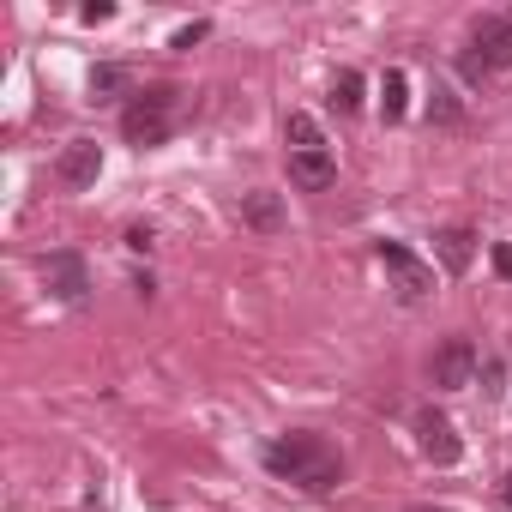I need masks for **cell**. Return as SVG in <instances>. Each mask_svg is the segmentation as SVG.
<instances>
[{"label": "cell", "mask_w": 512, "mask_h": 512, "mask_svg": "<svg viewBox=\"0 0 512 512\" xmlns=\"http://www.w3.org/2000/svg\"><path fill=\"white\" fill-rule=\"evenodd\" d=\"M266 470L302 482L308 494H326V488H338V476H344L338 452H332L320 434H284V440H272V446H266Z\"/></svg>", "instance_id": "cell-1"}, {"label": "cell", "mask_w": 512, "mask_h": 512, "mask_svg": "<svg viewBox=\"0 0 512 512\" xmlns=\"http://www.w3.org/2000/svg\"><path fill=\"white\" fill-rule=\"evenodd\" d=\"M55 169H61V181H67V187H91V181L103 175V145H97V139H73V145L61 151V163H55Z\"/></svg>", "instance_id": "cell-7"}, {"label": "cell", "mask_w": 512, "mask_h": 512, "mask_svg": "<svg viewBox=\"0 0 512 512\" xmlns=\"http://www.w3.org/2000/svg\"><path fill=\"white\" fill-rule=\"evenodd\" d=\"M410 512H440V506H410Z\"/></svg>", "instance_id": "cell-22"}, {"label": "cell", "mask_w": 512, "mask_h": 512, "mask_svg": "<svg viewBox=\"0 0 512 512\" xmlns=\"http://www.w3.org/2000/svg\"><path fill=\"white\" fill-rule=\"evenodd\" d=\"M332 109H338V115H356V109H362V73L344 67V73L332 79Z\"/></svg>", "instance_id": "cell-15"}, {"label": "cell", "mask_w": 512, "mask_h": 512, "mask_svg": "<svg viewBox=\"0 0 512 512\" xmlns=\"http://www.w3.org/2000/svg\"><path fill=\"white\" fill-rule=\"evenodd\" d=\"M127 247L133 253H151V229H127Z\"/></svg>", "instance_id": "cell-21"}, {"label": "cell", "mask_w": 512, "mask_h": 512, "mask_svg": "<svg viewBox=\"0 0 512 512\" xmlns=\"http://www.w3.org/2000/svg\"><path fill=\"white\" fill-rule=\"evenodd\" d=\"M290 181H296V187H308V193H326V187L338 181L332 151H290Z\"/></svg>", "instance_id": "cell-9"}, {"label": "cell", "mask_w": 512, "mask_h": 512, "mask_svg": "<svg viewBox=\"0 0 512 512\" xmlns=\"http://www.w3.org/2000/svg\"><path fill=\"white\" fill-rule=\"evenodd\" d=\"M428 374H434L440 392H464V386L476 380V344H470V338H446V344L434 350Z\"/></svg>", "instance_id": "cell-4"}, {"label": "cell", "mask_w": 512, "mask_h": 512, "mask_svg": "<svg viewBox=\"0 0 512 512\" xmlns=\"http://www.w3.org/2000/svg\"><path fill=\"white\" fill-rule=\"evenodd\" d=\"M380 109H386V121H404V115H410V79H404L398 67H386V85H380Z\"/></svg>", "instance_id": "cell-13"}, {"label": "cell", "mask_w": 512, "mask_h": 512, "mask_svg": "<svg viewBox=\"0 0 512 512\" xmlns=\"http://www.w3.org/2000/svg\"><path fill=\"white\" fill-rule=\"evenodd\" d=\"M284 139H290V151H326V139H320V121H314V115H302V109H290V121H284Z\"/></svg>", "instance_id": "cell-14"}, {"label": "cell", "mask_w": 512, "mask_h": 512, "mask_svg": "<svg viewBox=\"0 0 512 512\" xmlns=\"http://www.w3.org/2000/svg\"><path fill=\"white\" fill-rule=\"evenodd\" d=\"M506 500H512V476H506Z\"/></svg>", "instance_id": "cell-23"}, {"label": "cell", "mask_w": 512, "mask_h": 512, "mask_svg": "<svg viewBox=\"0 0 512 512\" xmlns=\"http://www.w3.org/2000/svg\"><path fill=\"white\" fill-rule=\"evenodd\" d=\"M205 37H211V25H205V19H193V25H181V31H175V43H169V49H193V43H205Z\"/></svg>", "instance_id": "cell-17"}, {"label": "cell", "mask_w": 512, "mask_h": 512, "mask_svg": "<svg viewBox=\"0 0 512 512\" xmlns=\"http://www.w3.org/2000/svg\"><path fill=\"white\" fill-rule=\"evenodd\" d=\"M434 253H440V266H446V272H470L476 235H470V229H440V235H434Z\"/></svg>", "instance_id": "cell-11"}, {"label": "cell", "mask_w": 512, "mask_h": 512, "mask_svg": "<svg viewBox=\"0 0 512 512\" xmlns=\"http://www.w3.org/2000/svg\"><path fill=\"white\" fill-rule=\"evenodd\" d=\"M458 73H464L470 85H482V79H488V61H482L476 49H464V55H458Z\"/></svg>", "instance_id": "cell-18"}, {"label": "cell", "mask_w": 512, "mask_h": 512, "mask_svg": "<svg viewBox=\"0 0 512 512\" xmlns=\"http://www.w3.org/2000/svg\"><path fill=\"white\" fill-rule=\"evenodd\" d=\"M241 223H247V229H260V235H284L290 217H284V199L260 187V193H241Z\"/></svg>", "instance_id": "cell-8"}, {"label": "cell", "mask_w": 512, "mask_h": 512, "mask_svg": "<svg viewBox=\"0 0 512 512\" xmlns=\"http://www.w3.org/2000/svg\"><path fill=\"white\" fill-rule=\"evenodd\" d=\"M43 284H49L61 302H85V290H91V272H85V260H79V253H49V260H43Z\"/></svg>", "instance_id": "cell-6"}, {"label": "cell", "mask_w": 512, "mask_h": 512, "mask_svg": "<svg viewBox=\"0 0 512 512\" xmlns=\"http://www.w3.org/2000/svg\"><path fill=\"white\" fill-rule=\"evenodd\" d=\"M109 19H115L109 0H91V7H85V25H109Z\"/></svg>", "instance_id": "cell-19"}, {"label": "cell", "mask_w": 512, "mask_h": 512, "mask_svg": "<svg viewBox=\"0 0 512 512\" xmlns=\"http://www.w3.org/2000/svg\"><path fill=\"white\" fill-rule=\"evenodd\" d=\"M458 115H464V109H458V97H452L446 85H434V91H428V121H440V127H452Z\"/></svg>", "instance_id": "cell-16"}, {"label": "cell", "mask_w": 512, "mask_h": 512, "mask_svg": "<svg viewBox=\"0 0 512 512\" xmlns=\"http://www.w3.org/2000/svg\"><path fill=\"white\" fill-rule=\"evenodd\" d=\"M380 266H386V278H392V290H398L404 302H422V296L434 290V266L416 260L404 241H380Z\"/></svg>", "instance_id": "cell-3"}, {"label": "cell", "mask_w": 512, "mask_h": 512, "mask_svg": "<svg viewBox=\"0 0 512 512\" xmlns=\"http://www.w3.org/2000/svg\"><path fill=\"white\" fill-rule=\"evenodd\" d=\"M494 272H500V278H506V284H512V247H506V241H500V247H494Z\"/></svg>", "instance_id": "cell-20"}, {"label": "cell", "mask_w": 512, "mask_h": 512, "mask_svg": "<svg viewBox=\"0 0 512 512\" xmlns=\"http://www.w3.org/2000/svg\"><path fill=\"white\" fill-rule=\"evenodd\" d=\"M127 91H133V73H127V67H115V61L91 67V103H115V97H127Z\"/></svg>", "instance_id": "cell-12"}, {"label": "cell", "mask_w": 512, "mask_h": 512, "mask_svg": "<svg viewBox=\"0 0 512 512\" xmlns=\"http://www.w3.org/2000/svg\"><path fill=\"white\" fill-rule=\"evenodd\" d=\"M175 97H181V91H169V85L139 91V97L121 109V133H127V145H139V151L163 145V139L175 133Z\"/></svg>", "instance_id": "cell-2"}, {"label": "cell", "mask_w": 512, "mask_h": 512, "mask_svg": "<svg viewBox=\"0 0 512 512\" xmlns=\"http://www.w3.org/2000/svg\"><path fill=\"white\" fill-rule=\"evenodd\" d=\"M416 446H422V458H428V464H440V470H446V464H458V452H464L458 428H452L440 410H422V416H416Z\"/></svg>", "instance_id": "cell-5"}, {"label": "cell", "mask_w": 512, "mask_h": 512, "mask_svg": "<svg viewBox=\"0 0 512 512\" xmlns=\"http://www.w3.org/2000/svg\"><path fill=\"white\" fill-rule=\"evenodd\" d=\"M470 49L488 61V73L494 67H512V19H482L476 37H470Z\"/></svg>", "instance_id": "cell-10"}]
</instances>
